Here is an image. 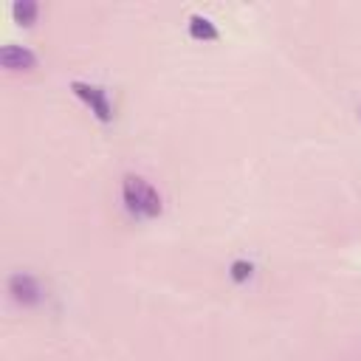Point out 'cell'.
I'll list each match as a JSON object with an SVG mask.
<instances>
[{
  "label": "cell",
  "mask_w": 361,
  "mask_h": 361,
  "mask_svg": "<svg viewBox=\"0 0 361 361\" xmlns=\"http://www.w3.org/2000/svg\"><path fill=\"white\" fill-rule=\"evenodd\" d=\"M39 17V6L34 0H14L11 3V20L20 25H34Z\"/></svg>",
  "instance_id": "cell-6"
},
{
  "label": "cell",
  "mask_w": 361,
  "mask_h": 361,
  "mask_svg": "<svg viewBox=\"0 0 361 361\" xmlns=\"http://www.w3.org/2000/svg\"><path fill=\"white\" fill-rule=\"evenodd\" d=\"M121 200H124V209L138 220H152L164 212V200H161L158 189L141 175H124Z\"/></svg>",
  "instance_id": "cell-1"
},
{
  "label": "cell",
  "mask_w": 361,
  "mask_h": 361,
  "mask_svg": "<svg viewBox=\"0 0 361 361\" xmlns=\"http://www.w3.org/2000/svg\"><path fill=\"white\" fill-rule=\"evenodd\" d=\"M228 276H231V282H237V285L248 282V279L254 276V262H248V259H234V262L228 265Z\"/></svg>",
  "instance_id": "cell-7"
},
{
  "label": "cell",
  "mask_w": 361,
  "mask_h": 361,
  "mask_svg": "<svg viewBox=\"0 0 361 361\" xmlns=\"http://www.w3.org/2000/svg\"><path fill=\"white\" fill-rule=\"evenodd\" d=\"M71 90H73V96H76L79 102H85V104L90 107V113H93L102 124L113 121V104H110V96H107V90H104L102 85L73 79V82H71Z\"/></svg>",
  "instance_id": "cell-3"
},
{
  "label": "cell",
  "mask_w": 361,
  "mask_h": 361,
  "mask_svg": "<svg viewBox=\"0 0 361 361\" xmlns=\"http://www.w3.org/2000/svg\"><path fill=\"white\" fill-rule=\"evenodd\" d=\"M6 290H8V296H11L17 305H23V307H37V305H42V299H45L42 282H39L34 274H28V271H14V274L8 276V282H6Z\"/></svg>",
  "instance_id": "cell-2"
},
{
  "label": "cell",
  "mask_w": 361,
  "mask_h": 361,
  "mask_svg": "<svg viewBox=\"0 0 361 361\" xmlns=\"http://www.w3.org/2000/svg\"><path fill=\"white\" fill-rule=\"evenodd\" d=\"M0 65L6 71H34L37 68V54L25 45H3L0 48Z\"/></svg>",
  "instance_id": "cell-4"
},
{
  "label": "cell",
  "mask_w": 361,
  "mask_h": 361,
  "mask_svg": "<svg viewBox=\"0 0 361 361\" xmlns=\"http://www.w3.org/2000/svg\"><path fill=\"white\" fill-rule=\"evenodd\" d=\"M186 28H189V37H192V39H203V42H209V39H220L217 25H214L206 14H192L189 23H186Z\"/></svg>",
  "instance_id": "cell-5"
}]
</instances>
